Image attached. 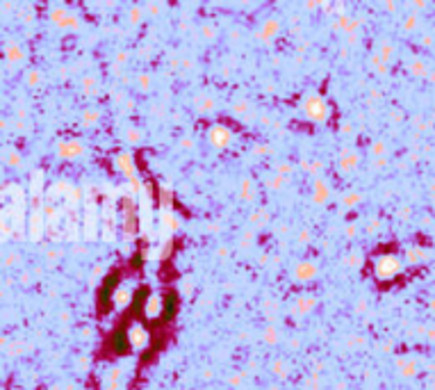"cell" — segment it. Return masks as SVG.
I'll list each match as a JSON object with an SVG mask.
<instances>
[{"label": "cell", "instance_id": "83f0119b", "mask_svg": "<svg viewBox=\"0 0 435 390\" xmlns=\"http://www.w3.org/2000/svg\"><path fill=\"white\" fill-rule=\"evenodd\" d=\"M98 119V110H92V112H84V121H87V124H92V121H96Z\"/></svg>", "mask_w": 435, "mask_h": 390}, {"label": "cell", "instance_id": "d6a6232c", "mask_svg": "<svg viewBox=\"0 0 435 390\" xmlns=\"http://www.w3.org/2000/svg\"><path fill=\"white\" fill-rule=\"evenodd\" d=\"M308 240H310V233H308V230H303V233H301V242H308Z\"/></svg>", "mask_w": 435, "mask_h": 390}, {"label": "cell", "instance_id": "4316f807", "mask_svg": "<svg viewBox=\"0 0 435 390\" xmlns=\"http://www.w3.org/2000/svg\"><path fill=\"white\" fill-rule=\"evenodd\" d=\"M233 110L237 112V114H244V112H248V103H235Z\"/></svg>", "mask_w": 435, "mask_h": 390}, {"label": "cell", "instance_id": "277c9868", "mask_svg": "<svg viewBox=\"0 0 435 390\" xmlns=\"http://www.w3.org/2000/svg\"><path fill=\"white\" fill-rule=\"evenodd\" d=\"M128 338H130V347L135 349H146L148 347V331L142 324H133L128 329Z\"/></svg>", "mask_w": 435, "mask_h": 390}, {"label": "cell", "instance_id": "ba28073f", "mask_svg": "<svg viewBox=\"0 0 435 390\" xmlns=\"http://www.w3.org/2000/svg\"><path fill=\"white\" fill-rule=\"evenodd\" d=\"M144 310H146V317H157L162 310H164V297H160V294H151L146 301V306H144Z\"/></svg>", "mask_w": 435, "mask_h": 390}, {"label": "cell", "instance_id": "30bf717a", "mask_svg": "<svg viewBox=\"0 0 435 390\" xmlns=\"http://www.w3.org/2000/svg\"><path fill=\"white\" fill-rule=\"evenodd\" d=\"M358 162H360V155H358L356 151H351V148H344L342 158H339V169H342V171H351V169H356Z\"/></svg>", "mask_w": 435, "mask_h": 390}, {"label": "cell", "instance_id": "4fadbf2b", "mask_svg": "<svg viewBox=\"0 0 435 390\" xmlns=\"http://www.w3.org/2000/svg\"><path fill=\"white\" fill-rule=\"evenodd\" d=\"M51 19L55 21V23H60V25H75V16L69 14L66 10H62V7H57V10L51 12Z\"/></svg>", "mask_w": 435, "mask_h": 390}, {"label": "cell", "instance_id": "52a82bcc", "mask_svg": "<svg viewBox=\"0 0 435 390\" xmlns=\"http://www.w3.org/2000/svg\"><path fill=\"white\" fill-rule=\"evenodd\" d=\"M112 347L116 349V354H125L130 349V338L125 335L123 326H119V329L112 333Z\"/></svg>", "mask_w": 435, "mask_h": 390}, {"label": "cell", "instance_id": "8992f818", "mask_svg": "<svg viewBox=\"0 0 435 390\" xmlns=\"http://www.w3.org/2000/svg\"><path fill=\"white\" fill-rule=\"evenodd\" d=\"M57 153L62 158H75L82 153V144L78 139H66V142H60L57 144Z\"/></svg>", "mask_w": 435, "mask_h": 390}, {"label": "cell", "instance_id": "603a6c76", "mask_svg": "<svg viewBox=\"0 0 435 390\" xmlns=\"http://www.w3.org/2000/svg\"><path fill=\"white\" fill-rule=\"evenodd\" d=\"M276 171H278L280 176H285V174H292V165H287V162H280V165L276 167Z\"/></svg>", "mask_w": 435, "mask_h": 390}, {"label": "cell", "instance_id": "7402d4cb", "mask_svg": "<svg viewBox=\"0 0 435 390\" xmlns=\"http://www.w3.org/2000/svg\"><path fill=\"white\" fill-rule=\"evenodd\" d=\"M283 180H285V176H280V174H276L274 178L269 180V187H274V189H278V187H283Z\"/></svg>", "mask_w": 435, "mask_h": 390}, {"label": "cell", "instance_id": "1f68e13d", "mask_svg": "<svg viewBox=\"0 0 435 390\" xmlns=\"http://www.w3.org/2000/svg\"><path fill=\"white\" fill-rule=\"evenodd\" d=\"M128 137H130V142H139V130H130Z\"/></svg>", "mask_w": 435, "mask_h": 390}, {"label": "cell", "instance_id": "8fae6325", "mask_svg": "<svg viewBox=\"0 0 435 390\" xmlns=\"http://www.w3.org/2000/svg\"><path fill=\"white\" fill-rule=\"evenodd\" d=\"M315 274H317V267L308 260L298 262V265L294 267V276H296L298 281H310V279H315Z\"/></svg>", "mask_w": 435, "mask_h": 390}, {"label": "cell", "instance_id": "4dcf8cb0", "mask_svg": "<svg viewBox=\"0 0 435 390\" xmlns=\"http://www.w3.org/2000/svg\"><path fill=\"white\" fill-rule=\"evenodd\" d=\"M412 71L415 73H424V64L421 62H412Z\"/></svg>", "mask_w": 435, "mask_h": 390}, {"label": "cell", "instance_id": "3957f363", "mask_svg": "<svg viewBox=\"0 0 435 390\" xmlns=\"http://www.w3.org/2000/svg\"><path fill=\"white\" fill-rule=\"evenodd\" d=\"M207 137H210V142L214 144L216 148H226L230 144V139H233V133H230L226 126L214 124V126H210V133H207Z\"/></svg>", "mask_w": 435, "mask_h": 390}, {"label": "cell", "instance_id": "d4e9b609", "mask_svg": "<svg viewBox=\"0 0 435 390\" xmlns=\"http://www.w3.org/2000/svg\"><path fill=\"white\" fill-rule=\"evenodd\" d=\"M271 370H274L276 374H280V376H283L285 372H287V370H285V363H283V361H276L274 365H271Z\"/></svg>", "mask_w": 435, "mask_h": 390}, {"label": "cell", "instance_id": "5b68a950", "mask_svg": "<svg viewBox=\"0 0 435 390\" xmlns=\"http://www.w3.org/2000/svg\"><path fill=\"white\" fill-rule=\"evenodd\" d=\"M178 226H180L178 217H176L171 210H166V208H164V210L160 212V230H162L164 235H169V233H173Z\"/></svg>", "mask_w": 435, "mask_h": 390}, {"label": "cell", "instance_id": "2e32d148", "mask_svg": "<svg viewBox=\"0 0 435 390\" xmlns=\"http://www.w3.org/2000/svg\"><path fill=\"white\" fill-rule=\"evenodd\" d=\"M326 197H328V187H326V183L324 180H315V201L321 203Z\"/></svg>", "mask_w": 435, "mask_h": 390}, {"label": "cell", "instance_id": "7a4b0ae2", "mask_svg": "<svg viewBox=\"0 0 435 390\" xmlns=\"http://www.w3.org/2000/svg\"><path fill=\"white\" fill-rule=\"evenodd\" d=\"M374 271L378 279H392V276H397L401 271V260L394 253H383V256L376 258Z\"/></svg>", "mask_w": 435, "mask_h": 390}, {"label": "cell", "instance_id": "44dd1931", "mask_svg": "<svg viewBox=\"0 0 435 390\" xmlns=\"http://www.w3.org/2000/svg\"><path fill=\"white\" fill-rule=\"evenodd\" d=\"M342 201H344V206H346V208H351V206H356V203L360 201V194H358V192H351V194H346Z\"/></svg>", "mask_w": 435, "mask_h": 390}, {"label": "cell", "instance_id": "f1b7e54d", "mask_svg": "<svg viewBox=\"0 0 435 390\" xmlns=\"http://www.w3.org/2000/svg\"><path fill=\"white\" fill-rule=\"evenodd\" d=\"M28 83H30V85H37V83H39V71H30Z\"/></svg>", "mask_w": 435, "mask_h": 390}, {"label": "cell", "instance_id": "ffe728a7", "mask_svg": "<svg viewBox=\"0 0 435 390\" xmlns=\"http://www.w3.org/2000/svg\"><path fill=\"white\" fill-rule=\"evenodd\" d=\"M7 57H10V60H23V48L21 46H10L7 48Z\"/></svg>", "mask_w": 435, "mask_h": 390}, {"label": "cell", "instance_id": "f546056e", "mask_svg": "<svg viewBox=\"0 0 435 390\" xmlns=\"http://www.w3.org/2000/svg\"><path fill=\"white\" fill-rule=\"evenodd\" d=\"M7 162H10V165H19V162H21V155H19V153H12V155L7 158Z\"/></svg>", "mask_w": 435, "mask_h": 390}, {"label": "cell", "instance_id": "7c38bea8", "mask_svg": "<svg viewBox=\"0 0 435 390\" xmlns=\"http://www.w3.org/2000/svg\"><path fill=\"white\" fill-rule=\"evenodd\" d=\"M130 299H133V290H130V285H119V290L114 292V303H116V308L128 306Z\"/></svg>", "mask_w": 435, "mask_h": 390}, {"label": "cell", "instance_id": "e0dca14e", "mask_svg": "<svg viewBox=\"0 0 435 390\" xmlns=\"http://www.w3.org/2000/svg\"><path fill=\"white\" fill-rule=\"evenodd\" d=\"M406 258H408V262H419V260H424V258H426V251H424V249L410 247L406 251Z\"/></svg>", "mask_w": 435, "mask_h": 390}, {"label": "cell", "instance_id": "9a60e30c", "mask_svg": "<svg viewBox=\"0 0 435 390\" xmlns=\"http://www.w3.org/2000/svg\"><path fill=\"white\" fill-rule=\"evenodd\" d=\"M315 306V297H298L296 303H294V310L296 313H306Z\"/></svg>", "mask_w": 435, "mask_h": 390}, {"label": "cell", "instance_id": "5bb4252c", "mask_svg": "<svg viewBox=\"0 0 435 390\" xmlns=\"http://www.w3.org/2000/svg\"><path fill=\"white\" fill-rule=\"evenodd\" d=\"M176 308H178V294L169 292L164 297V317H166V320H171V317L176 315Z\"/></svg>", "mask_w": 435, "mask_h": 390}, {"label": "cell", "instance_id": "ac0fdd59", "mask_svg": "<svg viewBox=\"0 0 435 390\" xmlns=\"http://www.w3.org/2000/svg\"><path fill=\"white\" fill-rule=\"evenodd\" d=\"M276 30H278V21H276V19L271 21V19H269V21L265 23V28H262L260 34H262V37H271V34H276Z\"/></svg>", "mask_w": 435, "mask_h": 390}, {"label": "cell", "instance_id": "cb8c5ba5", "mask_svg": "<svg viewBox=\"0 0 435 390\" xmlns=\"http://www.w3.org/2000/svg\"><path fill=\"white\" fill-rule=\"evenodd\" d=\"M371 151H374V155H383V153H385V144L383 142H374V144H371Z\"/></svg>", "mask_w": 435, "mask_h": 390}, {"label": "cell", "instance_id": "9c48e42d", "mask_svg": "<svg viewBox=\"0 0 435 390\" xmlns=\"http://www.w3.org/2000/svg\"><path fill=\"white\" fill-rule=\"evenodd\" d=\"M114 165H116V169L119 171H123L125 176H133L135 174V160H133V155L130 153H119V155L114 158Z\"/></svg>", "mask_w": 435, "mask_h": 390}, {"label": "cell", "instance_id": "484cf974", "mask_svg": "<svg viewBox=\"0 0 435 390\" xmlns=\"http://www.w3.org/2000/svg\"><path fill=\"white\" fill-rule=\"evenodd\" d=\"M265 340L274 344L276 340H278V335H276V329H271V326H269V329H267V333H265Z\"/></svg>", "mask_w": 435, "mask_h": 390}, {"label": "cell", "instance_id": "d6986e66", "mask_svg": "<svg viewBox=\"0 0 435 390\" xmlns=\"http://www.w3.org/2000/svg\"><path fill=\"white\" fill-rule=\"evenodd\" d=\"M239 197H242V199H253V183H251V180H242Z\"/></svg>", "mask_w": 435, "mask_h": 390}, {"label": "cell", "instance_id": "6da1fadb", "mask_svg": "<svg viewBox=\"0 0 435 390\" xmlns=\"http://www.w3.org/2000/svg\"><path fill=\"white\" fill-rule=\"evenodd\" d=\"M301 110L306 112V116L308 119H312V121H326L328 119V114H330L328 103H326L321 96H317V94H308V96L303 98Z\"/></svg>", "mask_w": 435, "mask_h": 390}]
</instances>
